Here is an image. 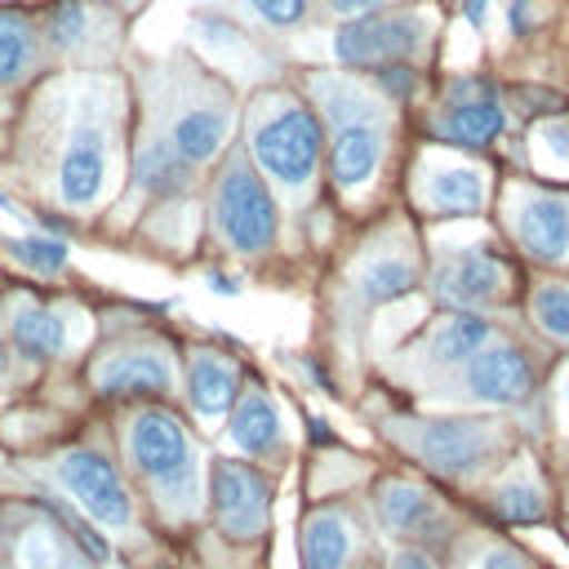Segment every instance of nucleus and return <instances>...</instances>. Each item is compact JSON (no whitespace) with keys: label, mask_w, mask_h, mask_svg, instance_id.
<instances>
[{"label":"nucleus","mask_w":569,"mask_h":569,"mask_svg":"<svg viewBox=\"0 0 569 569\" xmlns=\"http://www.w3.org/2000/svg\"><path fill=\"white\" fill-rule=\"evenodd\" d=\"M431 204L436 209H449V213H471L485 204V182L476 169H445L431 178Z\"/></svg>","instance_id":"nucleus-23"},{"label":"nucleus","mask_w":569,"mask_h":569,"mask_svg":"<svg viewBox=\"0 0 569 569\" xmlns=\"http://www.w3.org/2000/svg\"><path fill=\"white\" fill-rule=\"evenodd\" d=\"M498 436L489 422H476V418H449V422H427L413 440L418 458L445 476H467L476 471L489 453H493Z\"/></svg>","instance_id":"nucleus-7"},{"label":"nucleus","mask_w":569,"mask_h":569,"mask_svg":"<svg viewBox=\"0 0 569 569\" xmlns=\"http://www.w3.org/2000/svg\"><path fill=\"white\" fill-rule=\"evenodd\" d=\"M253 156L271 178L289 182V187H302L311 178L316 160H320V124H316V116L293 107V111H280V116L262 120L253 129Z\"/></svg>","instance_id":"nucleus-3"},{"label":"nucleus","mask_w":569,"mask_h":569,"mask_svg":"<svg viewBox=\"0 0 569 569\" xmlns=\"http://www.w3.org/2000/svg\"><path fill=\"white\" fill-rule=\"evenodd\" d=\"M418 31H422V22L409 18V13H396V18H356V22H347L338 31L333 53L347 67H391V62H400L418 44Z\"/></svg>","instance_id":"nucleus-6"},{"label":"nucleus","mask_w":569,"mask_h":569,"mask_svg":"<svg viewBox=\"0 0 569 569\" xmlns=\"http://www.w3.org/2000/svg\"><path fill=\"white\" fill-rule=\"evenodd\" d=\"M253 9H258L267 22H276V27H289V22H298V18H302L307 0H253Z\"/></svg>","instance_id":"nucleus-31"},{"label":"nucleus","mask_w":569,"mask_h":569,"mask_svg":"<svg viewBox=\"0 0 569 569\" xmlns=\"http://www.w3.org/2000/svg\"><path fill=\"white\" fill-rule=\"evenodd\" d=\"M31 53H36V44H31V27H27V18H18V13H0V84L18 80V76L31 67Z\"/></svg>","instance_id":"nucleus-24"},{"label":"nucleus","mask_w":569,"mask_h":569,"mask_svg":"<svg viewBox=\"0 0 569 569\" xmlns=\"http://www.w3.org/2000/svg\"><path fill=\"white\" fill-rule=\"evenodd\" d=\"M13 560H18V569H58V538L49 529H31L18 538Z\"/></svg>","instance_id":"nucleus-30"},{"label":"nucleus","mask_w":569,"mask_h":569,"mask_svg":"<svg viewBox=\"0 0 569 569\" xmlns=\"http://www.w3.org/2000/svg\"><path fill=\"white\" fill-rule=\"evenodd\" d=\"M276 440H280V413L258 387H249L236 400V413H231V445L258 458V453L276 449Z\"/></svg>","instance_id":"nucleus-17"},{"label":"nucleus","mask_w":569,"mask_h":569,"mask_svg":"<svg viewBox=\"0 0 569 569\" xmlns=\"http://www.w3.org/2000/svg\"><path fill=\"white\" fill-rule=\"evenodd\" d=\"M378 80H382V89H387V93H396V98H405V93L413 89V76H409V67H400V62L378 67Z\"/></svg>","instance_id":"nucleus-33"},{"label":"nucleus","mask_w":569,"mask_h":569,"mask_svg":"<svg viewBox=\"0 0 569 569\" xmlns=\"http://www.w3.org/2000/svg\"><path fill=\"white\" fill-rule=\"evenodd\" d=\"M436 280H440V293L453 298V302H489V298H498L507 289L502 262L493 253H480V249L458 253Z\"/></svg>","instance_id":"nucleus-12"},{"label":"nucleus","mask_w":569,"mask_h":569,"mask_svg":"<svg viewBox=\"0 0 569 569\" xmlns=\"http://www.w3.org/2000/svg\"><path fill=\"white\" fill-rule=\"evenodd\" d=\"M387 569H431V560H427L422 551H396Z\"/></svg>","instance_id":"nucleus-35"},{"label":"nucleus","mask_w":569,"mask_h":569,"mask_svg":"<svg viewBox=\"0 0 569 569\" xmlns=\"http://www.w3.org/2000/svg\"><path fill=\"white\" fill-rule=\"evenodd\" d=\"M467 391L485 405H520L529 396V360L516 347H485L467 360Z\"/></svg>","instance_id":"nucleus-9"},{"label":"nucleus","mask_w":569,"mask_h":569,"mask_svg":"<svg viewBox=\"0 0 569 569\" xmlns=\"http://www.w3.org/2000/svg\"><path fill=\"white\" fill-rule=\"evenodd\" d=\"M542 142H547L556 156L569 160V124H547V129H542Z\"/></svg>","instance_id":"nucleus-34"},{"label":"nucleus","mask_w":569,"mask_h":569,"mask_svg":"<svg viewBox=\"0 0 569 569\" xmlns=\"http://www.w3.org/2000/svg\"><path fill=\"white\" fill-rule=\"evenodd\" d=\"M378 516L391 533H418L431 520V498L413 480H387L378 489Z\"/></svg>","instance_id":"nucleus-19"},{"label":"nucleus","mask_w":569,"mask_h":569,"mask_svg":"<svg viewBox=\"0 0 569 569\" xmlns=\"http://www.w3.org/2000/svg\"><path fill=\"white\" fill-rule=\"evenodd\" d=\"M485 9H489V0H462L467 22H485Z\"/></svg>","instance_id":"nucleus-36"},{"label":"nucleus","mask_w":569,"mask_h":569,"mask_svg":"<svg viewBox=\"0 0 569 569\" xmlns=\"http://www.w3.org/2000/svg\"><path fill=\"white\" fill-rule=\"evenodd\" d=\"M502 124H507L502 107L489 98H476V102H453L449 116L440 120V133L449 142H462V147H485Z\"/></svg>","instance_id":"nucleus-20"},{"label":"nucleus","mask_w":569,"mask_h":569,"mask_svg":"<svg viewBox=\"0 0 569 569\" xmlns=\"http://www.w3.org/2000/svg\"><path fill=\"white\" fill-rule=\"evenodd\" d=\"M356 551V533L338 511H316L302 525V565L307 569H347Z\"/></svg>","instance_id":"nucleus-15"},{"label":"nucleus","mask_w":569,"mask_h":569,"mask_svg":"<svg viewBox=\"0 0 569 569\" xmlns=\"http://www.w3.org/2000/svg\"><path fill=\"white\" fill-rule=\"evenodd\" d=\"M516 231L520 244L542 258V262H560L569 253V200L560 196H529L516 213Z\"/></svg>","instance_id":"nucleus-10"},{"label":"nucleus","mask_w":569,"mask_h":569,"mask_svg":"<svg viewBox=\"0 0 569 569\" xmlns=\"http://www.w3.org/2000/svg\"><path fill=\"white\" fill-rule=\"evenodd\" d=\"M0 204H4V196H0Z\"/></svg>","instance_id":"nucleus-40"},{"label":"nucleus","mask_w":569,"mask_h":569,"mask_svg":"<svg viewBox=\"0 0 569 569\" xmlns=\"http://www.w3.org/2000/svg\"><path fill=\"white\" fill-rule=\"evenodd\" d=\"M13 258L18 262H27L31 271H62V262H67V244L62 240H53V236H22V240H13Z\"/></svg>","instance_id":"nucleus-27"},{"label":"nucleus","mask_w":569,"mask_h":569,"mask_svg":"<svg viewBox=\"0 0 569 569\" xmlns=\"http://www.w3.org/2000/svg\"><path fill=\"white\" fill-rule=\"evenodd\" d=\"M378 156H382L378 129H369L365 120L342 124V129H338V142H333V178H338V187H360V182H369L373 169H378Z\"/></svg>","instance_id":"nucleus-16"},{"label":"nucleus","mask_w":569,"mask_h":569,"mask_svg":"<svg viewBox=\"0 0 569 569\" xmlns=\"http://www.w3.org/2000/svg\"><path fill=\"white\" fill-rule=\"evenodd\" d=\"M533 320H538L551 338H569V289L542 284V289L533 293Z\"/></svg>","instance_id":"nucleus-28"},{"label":"nucleus","mask_w":569,"mask_h":569,"mask_svg":"<svg viewBox=\"0 0 569 569\" xmlns=\"http://www.w3.org/2000/svg\"><path fill=\"white\" fill-rule=\"evenodd\" d=\"M213 213H218V231L244 253H258L276 240V204H271L262 178L244 160L222 173Z\"/></svg>","instance_id":"nucleus-2"},{"label":"nucleus","mask_w":569,"mask_h":569,"mask_svg":"<svg viewBox=\"0 0 569 569\" xmlns=\"http://www.w3.org/2000/svg\"><path fill=\"white\" fill-rule=\"evenodd\" d=\"M133 178L151 196H173V191L187 187V160L169 142H147L133 160Z\"/></svg>","instance_id":"nucleus-21"},{"label":"nucleus","mask_w":569,"mask_h":569,"mask_svg":"<svg viewBox=\"0 0 569 569\" xmlns=\"http://www.w3.org/2000/svg\"><path fill=\"white\" fill-rule=\"evenodd\" d=\"M565 400H569V373H565Z\"/></svg>","instance_id":"nucleus-39"},{"label":"nucleus","mask_w":569,"mask_h":569,"mask_svg":"<svg viewBox=\"0 0 569 569\" xmlns=\"http://www.w3.org/2000/svg\"><path fill=\"white\" fill-rule=\"evenodd\" d=\"M489 342V325L480 316H453L431 333V360L436 365H462Z\"/></svg>","instance_id":"nucleus-22"},{"label":"nucleus","mask_w":569,"mask_h":569,"mask_svg":"<svg viewBox=\"0 0 569 569\" xmlns=\"http://www.w3.org/2000/svg\"><path fill=\"white\" fill-rule=\"evenodd\" d=\"M267 480L244 462L213 467V516L227 538H258L267 525Z\"/></svg>","instance_id":"nucleus-8"},{"label":"nucleus","mask_w":569,"mask_h":569,"mask_svg":"<svg viewBox=\"0 0 569 569\" xmlns=\"http://www.w3.org/2000/svg\"><path fill=\"white\" fill-rule=\"evenodd\" d=\"M222 142H227V111H218V107H191V111H182V116L173 120V129H169V147H173L187 164L213 160V156L222 151Z\"/></svg>","instance_id":"nucleus-14"},{"label":"nucleus","mask_w":569,"mask_h":569,"mask_svg":"<svg viewBox=\"0 0 569 569\" xmlns=\"http://www.w3.org/2000/svg\"><path fill=\"white\" fill-rule=\"evenodd\" d=\"M84 31H89V9H84L80 0H62V4L49 13V40H53V49L80 44Z\"/></svg>","instance_id":"nucleus-29"},{"label":"nucleus","mask_w":569,"mask_h":569,"mask_svg":"<svg viewBox=\"0 0 569 569\" xmlns=\"http://www.w3.org/2000/svg\"><path fill=\"white\" fill-rule=\"evenodd\" d=\"M476 569H533V565H529L520 551H511V547H489Z\"/></svg>","instance_id":"nucleus-32"},{"label":"nucleus","mask_w":569,"mask_h":569,"mask_svg":"<svg viewBox=\"0 0 569 569\" xmlns=\"http://www.w3.org/2000/svg\"><path fill=\"white\" fill-rule=\"evenodd\" d=\"M169 382L173 369L156 351H120L93 369V387L107 396H151V391H169Z\"/></svg>","instance_id":"nucleus-11"},{"label":"nucleus","mask_w":569,"mask_h":569,"mask_svg":"<svg viewBox=\"0 0 569 569\" xmlns=\"http://www.w3.org/2000/svg\"><path fill=\"white\" fill-rule=\"evenodd\" d=\"M209 289H218V293H236V280H227V276H209Z\"/></svg>","instance_id":"nucleus-38"},{"label":"nucleus","mask_w":569,"mask_h":569,"mask_svg":"<svg viewBox=\"0 0 569 569\" xmlns=\"http://www.w3.org/2000/svg\"><path fill=\"white\" fill-rule=\"evenodd\" d=\"M236 387H240V378H236V365L227 356H218V351H196L191 356L187 391H191V405H196L200 418L227 413L231 400H236Z\"/></svg>","instance_id":"nucleus-13"},{"label":"nucleus","mask_w":569,"mask_h":569,"mask_svg":"<svg viewBox=\"0 0 569 569\" xmlns=\"http://www.w3.org/2000/svg\"><path fill=\"white\" fill-rule=\"evenodd\" d=\"M111 178V147H107V129L93 120H80L62 147L58 160V200L67 209H89Z\"/></svg>","instance_id":"nucleus-5"},{"label":"nucleus","mask_w":569,"mask_h":569,"mask_svg":"<svg viewBox=\"0 0 569 569\" xmlns=\"http://www.w3.org/2000/svg\"><path fill=\"white\" fill-rule=\"evenodd\" d=\"M493 511L502 516V520H542V511H547V502H542V489L538 485H529V480H502L498 489H493Z\"/></svg>","instance_id":"nucleus-26"},{"label":"nucleus","mask_w":569,"mask_h":569,"mask_svg":"<svg viewBox=\"0 0 569 569\" xmlns=\"http://www.w3.org/2000/svg\"><path fill=\"white\" fill-rule=\"evenodd\" d=\"M129 458L156 485L160 498L191 507L196 498V453L182 422L164 409H147L129 422Z\"/></svg>","instance_id":"nucleus-1"},{"label":"nucleus","mask_w":569,"mask_h":569,"mask_svg":"<svg viewBox=\"0 0 569 569\" xmlns=\"http://www.w3.org/2000/svg\"><path fill=\"white\" fill-rule=\"evenodd\" d=\"M413 284V267L405 258H378L360 271V293L369 302H382V298H400L405 289Z\"/></svg>","instance_id":"nucleus-25"},{"label":"nucleus","mask_w":569,"mask_h":569,"mask_svg":"<svg viewBox=\"0 0 569 569\" xmlns=\"http://www.w3.org/2000/svg\"><path fill=\"white\" fill-rule=\"evenodd\" d=\"M58 480L67 485V493L107 529H124L133 520V502L116 476V467L89 449H76V453H62L58 458Z\"/></svg>","instance_id":"nucleus-4"},{"label":"nucleus","mask_w":569,"mask_h":569,"mask_svg":"<svg viewBox=\"0 0 569 569\" xmlns=\"http://www.w3.org/2000/svg\"><path fill=\"white\" fill-rule=\"evenodd\" d=\"M13 347H18L22 356H36V360L62 356V351L71 347L67 320H62L58 311H49V307H27V311L13 316Z\"/></svg>","instance_id":"nucleus-18"},{"label":"nucleus","mask_w":569,"mask_h":569,"mask_svg":"<svg viewBox=\"0 0 569 569\" xmlns=\"http://www.w3.org/2000/svg\"><path fill=\"white\" fill-rule=\"evenodd\" d=\"M333 9H342V13H356V9H369V4H378V0H329Z\"/></svg>","instance_id":"nucleus-37"}]
</instances>
